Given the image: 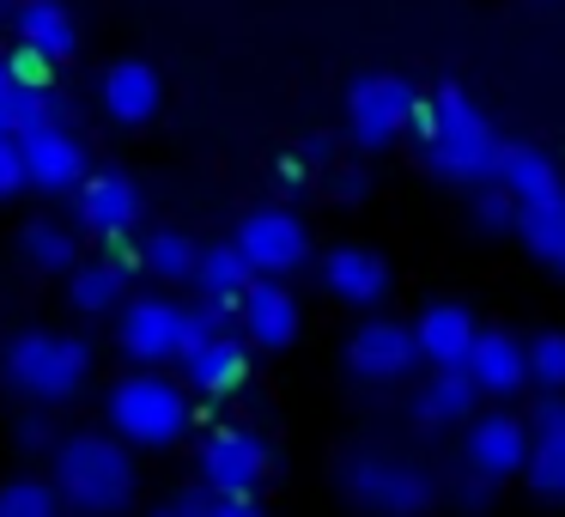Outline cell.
Wrapping results in <instances>:
<instances>
[{"mask_svg":"<svg viewBox=\"0 0 565 517\" xmlns=\"http://www.w3.org/2000/svg\"><path fill=\"white\" fill-rule=\"evenodd\" d=\"M414 123H419V140H426V165L444 183H492L499 135H492L487 110L462 86H438L431 98H419Z\"/></svg>","mask_w":565,"mask_h":517,"instance_id":"cell-1","label":"cell"},{"mask_svg":"<svg viewBox=\"0 0 565 517\" xmlns=\"http://www.w3.org/2000/svg\"><path fill=\"white\" fill-rule=\"evenodd\" d=\"M135 456H128V444L116 439V432H67V439H55V499H67L74 511L86 517H110L122 511L128 499H135Z\"/></svg>","mask_w":565,"mask_h":517,"instance_id":"cell-2","label":"cell"},{"mask_svg":"<svg viewBox=\"0 0 565 517\" xmlns=\"http://www.w3.org/2000/svg\"><path fill=\"white\" fill-rule=\"evenodd\" d=\"M341 493L371 517H419L438 499V481L402 451H383V444H359L341 456Z\"/></svg>","mask_w":565,"mask_h":517,"instance_id":"cell-3","label":"cell"},{"mask_svg":"<svg viewBox=\"0 0 565 517\" xmlns=\"http://www.w3.org/2000/svg\"><path fill=\"white\" fill-rule=\"evenodd\" d=\"M189 408L195 402L183 395V383L159 366L122 371L110 383V395H104V414H110L116 439H135V444H171L189 426Z\"/></svg>","mask_w":565,"mask_h":517,"instance_id":"cell-4","label":"cell"},{"mask_svg":"<svg viewBox=\"0 0 565 517\" xmlns=\"http://www.w3.org/2000/svg\"><path fill=\"white\" fill-rule=\"evenodd\" d=\"M7 383L38 402H62L86 383L92 371V341L86 335H67V329H19L7 341V359H0Z\"/></svg>","mask_w":565,"mask_h":517,"instance_id":"cell-5","label":"cell"},{"mask_svg":"<svg viewBox=\"0 0 565 517\" xmlns=\"http://www.w3.org/2000/svg\"><path fill=\"white\" fill-rule=\"evenodd\" d=\"M183 323H189V305L171 293H135L116 305V347L140 366H159V359H177L183 354Z\"/></svg>","mask_w":565,"mask_h":517,"instance_id":"cell-6","label":"cell"},{"mask_svg":"<svg viewBox=\"0 0 565 517\" xmlns=\"http://www.w3.org/2000/svg\"><path fill=\"white\" fill-rule=\"evenodd\" d=\"M268 468H274V456L249 426H213L201 439V487L213 499H256Z\"/></svg>","mask_w":565,"mask_h":517,"instance_id":"cell-7","label":"cell"},{"mask_svg":"<svg viewBox=\"0 0 565 517\" xmlns=\"http://www.w3.org/2000/svg\"><path fill=\"white\" fill-rule=\"evenodd\" d=\"M419 110V86L407 74H365L353 80V92H347V128H353L359 147H383V140H395L407 123H414Z\"/></svg>","mask_w":565,"mask_h":517,"instance_id":"cell-8","label":"cell"},{"mask_svg":"<svg viewBox=\"0 0 565 517\" xmlns=\"http://www.w3.org/2000/svg\"><path fill=\"white\" fill-rule=\"evenodd\" d=\"M232 244H237V256H244L249 268L274 281V274L298 268V262L310 256V225L298 220L292 208H249L244 220H237Z\"/></svg>","mask_w":565,"mask_h":517,"instance_id":"cell-9","label":"cell"},{"mask_svg":"<svg viewBox=\"0 0 565 517\" xmlns=\"http://www.w3.org/2000/svg\"><path fill=\"white\" fill-rule=\"evenodd\" d=\"M462 456L475 475H487L499 487L504 475H516L529 456V420L516 408H480L468 414V432H462Z\"/></svg>","mask_w":565,"mask_h":517,"instance_id":"cell-10","label":"cell"},{"mask_svg":"<svg viewBox=\"0 0 565 517\" xmlns=\"http://www.w3.org/2000/svg\"><path fill=\"white\" fill-rule=\"evenodd\" d=\"M19 140V165H25V183H43V189H67L86 177V140H79V128L67 123V116H55V123H38L25 128Z\"/></svg>","mask_w":565,"mask_h":517,"instance_id":"cell-11","label":"cell"},{"mask_svg":"<svg viewBox=\"0 0 565 517\" xmlns=\"http://www.w3.org/2000/svg\"><path fill=\"white\" fill-rule=\"evenodd\" d=\"M347 366H353V378H365V383L407 378V371L419 366L414 329H407L402 317H365L353 335H347Z\"/></svg>","mask_w":565,"mask_h":517,"instance_id":"cell-12","label":"cell"},{"mask_svg":"<svg viewBox=\"0 0 565 517\" xmlns=\"http://www.w3.org/2000/svg\"><path fill=\"white\" fill-rule=\"evenodd\" d=\"M492 183H499L516 208H535V201L565 196L559 159H553L541 140H499V152H492Z\"/></svg>","mask_w":565,"mask_h":517,"instance_id":"cell-13","label":"cell"},{"mask_svg":"<svg viewBox=\"0 0 565 517\" xmlns=\"http://www.w3.org/2000/svg\"><path fill=\"white\" fill-rule=\"evenodd\" d=\"M529 456L523 475L541 499H565V395H541L529 408Z\"/></svg>","mask_w":565,"mask_h":517,"instance_id":"cell-14","label":"cell"},{"mask_svg":"<svg viewBox=\"0 0 565 517\" xmlns=\"http://www.w3.org/2000/svg\"><path fill=\"white\" fill-rule=\"evenodd\" d=\"M232 317H237V329H244V347H286L298 335V293L286 281L256 274V281L244 286Z\"/></svg>","mask_w":565,"mask_h":517,"instance_id":"cell-15","label":"cell"},{"mask_svg":"<svg viewBox=\"0 0 565 517\" xmlns=\"http://www.w3.org/2000/svg\"><path fill=\"white\" fill-rule=\"evenodd\" d=\"M74 208H79V225H92L98 238L104 232H128L135 213H140V183L128 171H116V165H98V171L79 177Z\"/></svg>","mask_w":565,"mask_h":517,"instance_id":"cell-16","label":"cell"},{"mask_svg":"<svg viewBox=\"0 0 565 517\" xmlns=\"http://www.w3.org/2000/svg\"><path fill=\"white\" fill-rule=\"evenodd\" d=\"M407 329H414V347L431 359V366H462L468 347H475V335H480V323H475V310H468L462 298H431Z\"/></svg>","mask_w":565,"mask_h":517,"instance_id":"cell-17","label":"cell"},{"mask_svg":"<svg viewBox=\"0 0 565 517\" xmlns=\"http://www.w3.org/2000/svg\"><path fill=\"white\" fill-rule=\"evenodd\" d=\"M462 371L475 378V390H492V395H511L529 383V366H523V335L504 329V323H492V329L475 335V347H468Z\"/></svg>","mask_w":565,"mask_h":517,"instance_id":"cell-18","label":"cell"},{"mask_svg":"<svg viewBox=\"0 0 565 517\" xmlns=\"http://www.w3.org/2000/svg\"><path fill=\"white\" fill-rule=\"evenodd\" d=\"M183 378L195 383L201 395H225V390H237V383L249 378V347H244V335H232V329H220V335H207V341H195V347H183Z\"/></svg>","mask_w":565,"mask_h":517,"instance_id":"cell-19","label":"cell"},{"mask_svg":"<svg viewBox=\"0 0 565 517\" xmlns=\"http://www.w3.org/2000/svg\"><path fill=\"white\" fill-rule=\"evenodd\" d=\"M317 268H322V286L334 298H347V305H377L390 293V262L371 244H334Z\"/></svg>","mask_w":565,"mask_h":517,"instance_id":"cell-20","label":"cell"},{"mask_svg":"<svg viewBox=\"0 0 565 517\" xmlns=\"http://www.w3.org/2000/svg\"><path fill=\"white\" fill-rule=\"evenodd\" d=\"M164 86H159V67L140 62V55H122V62L104 67V110L116 116V123H147L152 110H159Z\"/></svg>","mask_w":565,"mask_h":517,"instance_id":"cell-21","label":"cell"},{"mask_svg":"<svg viewBox=\"0 0 565 517\" xmlns=\"http://www.w3.org/2000/svg\"><path fill=\"white\" fill-rule=\"evenodd\" d=\"M13 25H19V43L38 50V55H50V62L74 55V43H79V25H74V13H67L62 0H19Z\"/></svg>","mask_w":565,"mask_h":517,"instance_id":"cell-22","label":"cell"},{"mask_svg":"<svg viewBox=\"0 0 565 517\" xmlns=\"http://www.w3.org/2000/svg\"><path fill=\"white\" fill-rule=\"evenodd\" d=\"M189 281L207 293V305H220V310H237V298H244V286L256 281V268H249L244 256H237V244L232 238H213V244H201V256H195V274Z\"/></svg>","mask_w":565,"mask_h":517,"instance_id":"cell-23","label":"cell"},{"mask_svg":"<svg viewBox=\"0 0 565 517\" xmlns=\"http://www.w3.org/2000/svg\"><path fill=\"white\" fill-rule=\"evenodd\" d=\"M414 408H419V420L444 426V420H468V414H475L480 390H475V378H468L462 366H431V378L414 390Z\"/></svg>","mask_w":565,"mask_h":517,"instance_id":"cell-24","label":"cell"},{"mask_svg":"<svg viewBox=\"0 0 565 517\" xmlns=\"http://www.w3.org/2000/svg\"><path fill=\"white\" fill-rule=\"evenodd\" d=\"M201 244L183 232V225H159V232L140 238V268H152L159 281H189L195 274Z\"/></svg>","mask_w":565,"mask_h":517,"instance_id":"cell-25","label":"cell"},{"mask_svg":"<svg viewBox=\"0 0 565 517\" xmlns=\"http://www.w3.org/2000/svg\"><path fill=\"white\" fill-rule=\"evenodd\" d=\"M67 298H74V310H92V317H104V310L122 305V274H116L104 256L74 262V268H67Z\"/></svg>","mask_w":565,"mask_h":517,"instance_id":"cell-26","label":"cell"},{"mask_svg":"<svg viewBox=\"0 0 565 517\" xmlns=\"http://www.w3.org/2000/svg\"><path fill=\"white\" fill-rule=\"evenodd\" d=\"M516 225H523L529 250L553 268H565V196L553 201H535V208H516Z\"/></svg>","mask_w":565,"mask_h":517,"instance_id":"cell-27","label":"cell"},{"mask_svg":"<svg viewBox=\"0 0 565 517\" xmlns=\"http://www.w3.org/2000/svg\"><path fill=\"white\" fill-rule=\"evenodd\" d=\"M19 250H25V262H38V268H74L79 262V238L67 232L62 220H50V213L19 232Z\"/></svg>","mask_w":565,"mask_h":517,"instance_id":"cell-28","label":"cell"},{"mask_svg":"<svg viewBox=\"0 0 565 517\" xmlns=\"http://www.w3.org/2000/svg\"><path fill=\"white\" fill-rule=\"evenodd\" d=\"M523 366L541 383V395H565V329L523 335Z\"/></svg>","mask_w":565,"mask_h":517,"instance_id":"cell-29","label":"cell"},{"mask_svg":"<svg viewBox=\"0 0 565 517\" xmlns=\"http://www.w3.org/2000/svg\"><path fill=\"white\" fill-rule=\"evenodd\" d=\"M0 517H62V499H55L50 481L19 475V481L0 487Z\"/></svg>","mask_w":565,"mask_h":517,"instance_id":"cell-30","label":"cell"},{"mask_svg":"<svg viewBox=\"0 0 565 517\" xmlns=\"http://www.w3.org/2000/svg\"><path fill=\"white\" fill-rule=\"evenodd\" d=\"M0 67L13 74V86H19V92H50V74H55V67H50V55L25 50V43H13V55H7Z\"/></svg>","mask_w":565,"mask_h":517,"instance_id":"cell-31","label":"cell"},{"mask_svg":"<svg viewBox=\"0 0 565 517\" xmlns=\"http://www.w3.org/2000/svg\"><path fill=\"white\" fill-rule=\"evenodd\" d=\"M511 220H516V201L504 196L499 183H480V196H475V225H487V232H504Z\"/></svg>","mask_w":565,"mask_h":517,"instance_id":"cell-32","label":"cell"},{"mask_svg":"<svg viewBox=\"0 0 565 517\" xmlns=\"http://www.w3.org/2000/svg\"><path fill=\"white\" fill-rule=\"evenodd\" d=\"M450 499L462 505V511H487V505H492V481L475 475V468H462V475L450 481Z\"/></svg>","mask_w":565,"mask_h":517,"instance_id":"cell-33","label":"cell"},{"mask_svg":"<svg viewBox=\"0 0 565 517\" xmlns=\"http://www.w3.org/2000/svg\"><path fill=\"white\" fill-rule=\"evenodd\" d=\"M104 262H110V268L128 281V274L140 268V244H135L128 232H104Z\"/></svg>","mask_w":565,"mask_h":517,"instance_id":"cell-34","label":"cell"},{"mask_svg":"<svg viewBox=\"0 0 565 517\" xmlns=\"http://www.w3.org/2000/svg\"><path fill=\"white\" fill-rule=\"evenodd\" d=\"M25 183V165H19V140L7 135V128H0V196H7V189H19Z\"/></svg>","mask_w":565,"mask_h":517,"instance_id":"cell-35","label":"cell"},{"mask_svg":"<svg viewBox=\"0 0 565 517\" xmlns=\"http://www.w3.org/2000/svg\"><path fill=\"white\" fill-rule=\"evenodd\" d=\"M329 189H334V196H365L371 177L359 171V165H329Z\"/></svg>","mask_w":565,"mask_h":517,"instance_id":"cell-36","label":"cell"},{"mask_svg":"<svg viewBox=\"0 0 565 517\" xmlns=\"http://www.w3.org/2000/svg\"><path fill=\"white\" fill-rule=\"evenodd\" d=\"M13 110H19V86H13V74L0 67V128L13 135Z\"/></svg>","mask_w":565,"mask_h":517,"instance_id":"cell-37","label":"cell"},{"mask_svg":"<svg viewBox=\"0 0 565 517\" xmlns=\"http://www.w3.org/2000/svg\"><path fill=\"white\" fill-rule=\"evenodd\" d=\"M207 517H262V505L256 499H213Z\"/></svg>","mask_w":565,"mask_h":517,"instance_id":"cell-38","label":"cell"},{"mask_svg":"<svg viewBox=\"0 0 565 517\" xmlns=\"http://www.w3.org/2000/svg\"><path fill=\"white\" fill-rule=\"evenodd\" d=\"M19 444H50V414H25V420H19Z\"/></svg>","mask_w":565,"mask_h":517,"instance_id":"cell-39","label":"cell"},{"mask_svg":"<svg viewBox=\"0 0 565 517\" xmlns=\"http://www.w3.org/2000/svg\"><path fill=\"white\" fill-rule=\"evenodd\" d=\"M305 177H310V159H305V152H286V159H280V183H305Z\"/></svg>","mask_w":565,"mask_h":517,"instance_id":"cell-40","label":"cell"},{"mask_svg":"<svg viewBox=\"0 0 565 517\" xmlns=\"http://www.w3.org/2000/svg\"><path fill=\"white\" fill-rule=\"evenodd\" d=\"M152 517H171V511H152Z\"/></svg>","mask_w":565,"mask_h":517,"instance_id":"cell-41","label":"cell"}]
</instances>
